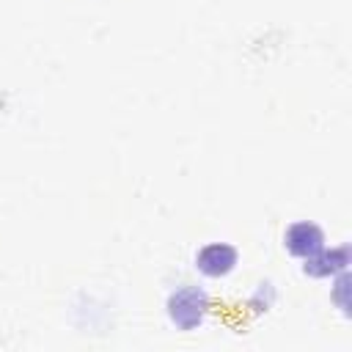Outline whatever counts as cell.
<instances>
[{
	"label": "cell",
	"mask_w": 352,
	"mask_h": 352,
	"mask_svg": "<svg viewBox=\"0 0 352 352\" xmlns=\"http://www.w3.org/2000/svg\"><path fill=\"white\" fill-rule=\"evenodd\" d=\"M168 305H170V319H173L179 327L190 330V327H195V324L201 322V316H204L206 294L198 292V289H179V292L170 297Z\"/></svg>",
	"instance_id": "obj_1"
},
{
	"label": "cell",
	"mask_w": 352,
	"mask_h": 352,
	"mask_svg": "<svg viewBox=\"0 0 352 352\" xmlns=\"http://www.w3.org/2000/svg\"><path fill=\"white\" fill-rule=\"evenodd\" d=\"M198 270L212 275V278H220L226 272L234 270L236 264V250L231 245H223V242H214V245H206L201 253H198Z\"/></svg>",
	"instance_id": "obj_2"
},
{
	"label": "cell",
	"mask_w": 352,
	"mask_h": 352,
	"mask_svg": "<svg viewBox=\"0 0 352 352\" xmlns=\"http://www.w3.org/2000/svg\"><path fill=\"white\" fill-rule=\"evenodd\" d=\"M322 231L314 226V223H297L286 231V248L294 253V256H305L311 258L314 253L322 250Z\"/></svg>",
	"instance_id": "obj_3"
}]
</instances>
